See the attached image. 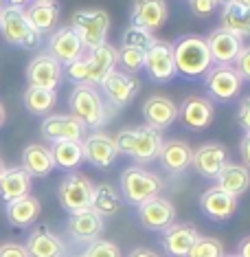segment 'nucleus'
<instances>
[{"label": "nucleus", "instance_id": "f257e3e1", "mask_svg": "<svg viewBox=\"0 0 250 257\" xmlns=\"http://www.w3.org/2000/svg\"><path fill=\"white\" fill-rule=\"evenodd\" d=\"M114 143H116L119 154L130 156L138 167H143L147 163L158 161V154H160L165 139H162L160 130L143 123L136 127H123V130L116 134Z\"/></svg>", "mask_w": 250, "mask_h": 257}, {"label": "nucleus", "instance_id": "f03ea898", "mask_svg": "<svg viewBox=\"0 0 250 257\" xmlns=\"http://www.w3.org/2000/svg\"><path fill=\"white\" fill-rule=\"evenodd\" d=\"M68 108L75 119H79L86 125V130L92 132L101 130L116 112L95 86H75L68 97Z\"/></svg>", "mask_w": 250, "mask_h": 257}, {"label": "nucleus", "instance_id": "7ed1b4c3", "mask_svg": "<svg viewBox=\"0 0 250 257\" xmlns=\"http://www.w3.org/2000/svg\"><path fill=\"white\" fill-rule=\"evenodd\" d=\"M173 46V62H176V73L187 79H202L213 66L211 53H208L206 38L189 33V36L178 38Z\"/></svg>", "mask_w": 250, "mask_h": 257}, {"label": "nucleus", "instance_id": "20e7f679", "mask_svg": "<svg viewBox=\"0 0 250 257\" xmlns=\"http://www.w3.org/2000/svg\"><path fill=\"white\" fill-rule=\"evenodd\" d=\"M119 187H121V200H125L132 207H138V204L160 196L162 189H165V180L156 172L132 165L123 169V174L119 178Z\"/></svg>", "mask_w": 250, "mask_h": 257}, {"label": "nucleus", "instance_id": "39448f33", "mask_svg": "<svg viewBox=\"0 0 250 257\" xmlns=\"http://www.w3.org/2000/svg\"><path fill=\"white\" fill-rule=\"evenodd\" d=\"M0 33H3L5 42L11 46H20V49L33 51L42 44V36L29 25L25 7H3V18H0Z\"/></svg>", "mask_w": 250, "mask_h": 257}, {"label": "nucleus", "instance_id": "423d86ee", "mask_svg": "<svg viewBox=\"0 0 250 257\" xmlns=\"http://www.w3.org/2000/svg\"><path fill=\"white\" fill-rule=\"evenodd\" d=\"M71 27L77 31L84 51L88 53L97 46L106 44L110 31V16L103 9H79L73 14Z\"/></svg>", "mask_w": 250, "mask_h": 257}, {"label": "nucleus", "instance_id": "0eeeda50", "mask_svg": "<svg viewBox=\"0 0 250 257\" xmlns=\"http://www.w3.org/2000/svg\"><path fill=\"white\" fill-rule=\"evenodd\" d=\"M204 90L206 97L213 103H230L239 97L243 79L239 73L235 71V66H222V64H213L204 75Z\"/></svg>", "mask_w": 250, "mask_h": 257}, {"label": "nucleus", "instance_id": "6e6552de", "mask_svg": "<svg viewBox=\"0 0 250 257\" xmlns=\"http://www.w3.org/2000/svg\"><path fill=\"white\" fill-rule=\"evenodd\" d=\"M92 196H95V183L79 172L66 174L60 183V189H57L62 209L68 213L92 209Z\"/></svg>", "mask_w": 250, "mask_h": 257}, {"label": "nucleus", "instance_id": "1a4fd4ad", "mask_svg": "<svg viewBox=\"0 0 250 257\" xmlns=\"http://www.w3.org/2000/svg\"><path fill=\"white\" fill-rule=\"evenodd\" d=\"M99 90H101L103 99H106L114 110H121V108H127L134 101V97L138 95V90H141V81H138L136 75H130V73H123V71H119V68H114V71L101 81Z\"/></svg>", "mask_w": 250, "mask_h": 257}, {"label": "nucleus", "instance_id": "9d476101", "mask_svg": "<svg viewBox=\"0 0 250 257\" xmlns=\"http://www.w3.org/2000/svg\"><path fill=\"white\" fill-rule=\"evenodd\" d=\"M176 215H178L176 204L169 198H162V196H156L152 200L136 207V218L141 222V226L154 233H162L165 229H169L176 222Z\"/></svg>", "mask_w": 250, "mask_h": 257}, {"label": "nucleus", "instance_id": "9b49d317", "mask_svg": "<svg viewBox=\"0 0 250 257\" xmlns=\"http://www.w3.org/2000/svg\"><path fill=\"white\" fill-rule=\"evenodd\" d=\"M143 71L156 84H167L176 77V62H173V46L165 40H156V44L145 53Z\"/></svg>", "mask_w": 250, "mask_h": 257}, {"label": "nucleus", "instance_id": "f8f14e48", "mask_svg": "<svg viewBox=\"0 0 250 257\" xmlns=\"http://www.w3.org/2000/svg\"><path fill=\"white\" fill-rule=\"evenodd\" d=\"M81 150H84V161H88L90 165L99 169H108L114 165V161L119 159V150H116L114 139L103 130H95L86 134L81 139Z\"/></svg>", "mask_w": 250, "mask_h": 257}, {"label": "nucleus", "instance_id": "ddd939ff", "mask_svg": "<svg viewBox=\"0 0 250 257\" xmlns=\"http://www.w3.org/2000/svg\"><path fill=\"white\" fill-rule=\"evenodd\" d=\"M178 119H180V123L191 132L206 130L215 119V103L208 97L189 95L178 106Z\"/></svg>", "mask_w": 250, "mask_h": 257}, {"label": "nucleus", "instance_id": "4468645a", "mask_svg": "<svg viewBox=\"0 0 250 257\" xmlns=\"http://www.w3.org/2000/svg\"><path fill=\"white\" fill-rule=\"evenodd\" d=\"M46 53L60 62L62 66H68L71 62L79 60L86 51H84V44H81L77 31L68 25V27L55 29L49 36V40H46Z\"/></svg>", "mask_w": 250, "mask_h": 257}, {"label": "nucleus", "instance_id": "2eb2a0df", "mask_svg": "<svg viewBox=\"0 0 250 257\" xmlns=\"http://www.w3.org/2000/svg\"><path fill=\"white\" fill-rule=\"evenodd\" d=\"M64 77V66L57 60H53L49 53L36 55L27 66V81L29 86L36 88H46V90H57Z\"/></svg>", "mask_w": 250, "mask_h": 257}, {"label": "nucleus", "instance_id": "dca6fc26", "mask_svg": "<svg viewBox=\"0 0 250 257\" xmlns=\"http://www.w3.org/2000/svg\"><path fill=\"white\" fill-rule=\"evenodd\" d=\"M40 132H42L46 141L57 143V141H81L88 130L73 114H49L44 116Z\"/></svg>", "mask_w": 250, "mask_h": 257}, {"label": "nucleus", "instance_id": "f3484780", "mask_svg": "<svg viewBox=\"0 0 250 257\" xmlns=\"http://www.w3.org/2000/svg\"><path fill=\"white\" fill-rule=\"evenodd\" d=\"M106 231V218L99 215L95 209H86V211L71 213V218L66 222V233L75 242L90 244L99 239Z\"/></svg>", "mask_w": 250, "mask_h": 257}, {"label": "nucleus", "instance_id": "a211bd4d", "mask_svg": "<svg viewBox=\"0 0 250 257\" xmlns=\"http://www.w3.org/2000/svg\"><path fill=\"white\" fill-rule=\"evenodd\" d=\"M206 46H208V53H211L213 64L232 66L237 60V55H239V51L243 49V40L239 36H235V33L217 27L206 36Z\"/></svg>", "mask_w": 250, "mask_h": 257}, {"label": "nucleus", "instance_id": "6ab92c4d", "mask_svg": "<svg viewBox=\"0 0 250 257\" xmlns=\"http://www.w3.org/2000/svg\"><path fill=\"white\" fill-rule=\"evenodd\" d=\"M200 231L191 222H173L169 229L162 231L160 244L169 257H187L191 246L197 242Z\"/></svg>", "mask_w": 250, "mask_h": 257}, {"label": "nucleus", "instance_id": "aec40b11", "mask_svg": "<svg viewBox=\"0 0 250 257\" xmlns=\"http://www.w3.org/2000/svg\"><path fill=\"white\" fill-rule=\"evenodd\" d=\"M169 18V7L165 0H132L130 5V25L158 31Z\"/></svg>", "mask_w": 250, "mask_h": 257}, {"label": "nucleus", "instance_id": "412c9836", "mask_svg": "<svg viewBox=\"0 0 250 257\" xmlns=\"http://www.w3.org/2000/svg\"><path fill=\"white\" fill-rule=\"evenodd\" d=\"M228 150H226L224 143H204L197 150H193V159H191V167L200 174L202 178L215 180V176L219 174L226 163H228Z\"/></svg>", "mask_w": 250, "mask_h": 257}, {"label": "nucleus", "instance_id": "4be33fe9", "mask_svg": "<svg viewBox=\"0 0 250 257\" xmlns=\"http://www.w3.org/2000/svg\"><path fill=\"white\" fill-rule=\"evenodd\" d=\"M239 207V198L226 194L219 187H208L204 194L200 196V209L208 220L213 222H228L237 213Z\"/></svg>", "mask_w": 250, "mask_h": 257}, {"label": "nucleus", "instance_id": "5701e85b", "mask_svg": "<svg viewBox=\"0 0 250 257\" xmlns=\"http://www.w3.org/2000/svg\"><path fill=\"white\" fill-rule=\"evenodd\" d=\"M84 60H86V71H88L86 86H95V88L101 86V81L106 79L116 68V64H119L116 62V49L108 42L88 51V53H84Z\"/></svg>", "mask_w": 250, "mask_h": 257}, {"label": "nucleus", "instance_id": "b1692460", "mask_svg": "<svg viewBox=\"0 0 250 257\" xmlns=\"http://www.w3.org/2000/svg\"><path fill=\"white\" fill-rule=\"evenodd\" d=\"M27 255L29 257H66V244L46 224L36 226L27 237Z\"/></svg>", "mask_w": 250, "mask_h": 257}, {"label": "nucleus", "instance_id": "393cba45", "mask_svg": "<svg viewBox=\"0 0 250 257\" xmlns=\"http://www.w3.org/2000/svg\"><path fill=\"white\" fill-rule=\"evenodd\" d=\"M191 159H193V150L187 141H180V139H169V141L162 143L158 161L162 169L171 176H180L191 167Z\"/></svg>", "mask_w": 250, "mask_h": 257}, {"label": "nucleus", "instance_id": "a878e982", "mask_svg": "<svg viewBox=\"0 0 250 257\" xmlns=\"http://www.w3.org/2000/svg\"><path fill=\"white\" fill-rule=\"evenodd\" d=\"M143 119L147 125L162 132L165 127L173 125V121L178 119V106L173 103V99L165 95H152L143 103Z\"/></svg>", "mask_w": 250, "mask_h": 257}, {"label": "nucleus", "instance_id": "bb28decb", "mask_svg": "<svg viewBox=\"0 0 250 257\" xmlns=\"http://www.w3.org/2000/svg\"><path fill=\"white\" fill-rule=\"evenodd\" d=\"M215 187H219L226 194L239 198L250 189V169L243 167L241 163L228 161L219 169L217 176H215Z\"/></svg>", "mask_w": 250, "mask_h": 257}, {"label": "nucleus", "instance_id": "cd10ccee", "mask_svg": "<svg viewBox=\"0 0 250 257\" xmlns=\"http://www.w3.org/2000/svg\"><path fill=\"white\" fill-rule=\"evenodd\" d=\"M31 178H46L55 169L51 148L42 143H29L22 150V165H20Z\"/></svg>", "mask_w": 250, "mask_h": 257}, {"label": "nucleus", "instance_id": "c85d7f7f", "mask_svg": "<svg viewBox=\"0 0 250 257\" xmlns=\"http://www.w3.org/2000/svg\"><path fill=\"white\" fill-rule=\"evenodd\" d=\"M42 213V204L36 196H25V198H18V200H11L7 202L5 207V215H7V222L16 229H27L31 226L33 222L40 218Z\"/></svg>", "mask_w": 250, "mask_h": 257}, {"label": "nucleus", "instance_id": "c756f323", "mask_svg": "<svg viewBox=\"0 0 250 257\" xmlns=\"http://www.w3.org/2000/svg\"><path fill=\"white\" fill-rule=\"evenodd\" d=\"M33 178L22 167H7L0 176V200L11 202L31 194Z\"/></svg>", "mask_w": 250, "mask_h": 257}, {"label": "nucleus", "instance_id": "7c9ffc66", "mask_svg": "<svg viewBox=\"0 0 250 257\" xmlns=\"http://www.w3.org/2000/svg\"><path fill=\"white\" fill-rule=\"evenodd\" d=\"M25 16L29 20V25H31L40 36H44V33H51L53 29L57 27V22H60V5L57 3H29V7L25 9Z\"/></svg>", "mask_w": 250, "mask_h": 257}, {"label": "nucleus", "instance_id": "2f4dec72", "mask_svg": "<svg viewBox=\"0 0 250 257\" xmlns=\"http://www.w3.org/2000/svg\"><path fill=\"white\" fill-rule=\"evenodd\" d=\"M219 27L226 31L243 38H250V9L241 7L239 3H230L219 7Z\"/></svg>", "mask_w": 250, "mask_h": 257}, {"label": "nucleus", "instance_id": "473e14b6", "mask_svg": "<svg viewBox=\"0 0 250 257\" xmlns=\"http://www.w3.org/2000/svg\"><path fill=\"white\" fill-rule=\"evenodd\" d=\"M51 156H53L55 167L73 172L84 163V150L81 141H57L51 145Z\"/></svg>", "mask_w": 250, "mask_h": 257}, {"label": "nucleus", "instance_id": "72a5a7b5", "mask_svg": "<svg viewBox=\"0 0 250 257\" xmlns=\"http://www.w3.org/2000/svg\"><path fill=\"white\" fill-rule=\"evenodd\" d=\"M25 108L36 116H49L53 112L55 103H57V92L55 90H46V88H36L29 86L25 90Z\"/></svg>", "mask_w": 250, "mask_h": 257}, {"label": "nucleus", "instance_id": "f704fd0d", "mask_svg": "<svg viewBox=\"0 0 250 257\" xmlns=\"http://www.w3.org/2000/svg\"><path fill=\"white\" fill-rule=\"evenodd\" d=\"M121 194L114 189L112 185L108 183H101V185H95V196H92V209L103 215V218H108V215H114L116 211L121 209Z\"/></svg>", "mask_w": 250, "mask_h": 257}, {"label": "nucleus", "instance_id": "c9c22d12", "mask_svg": "<svg viewBox=\"0 0 250 257\" xmlns=\"http://www.w3.org/2000/svg\"><path fill=\"white\" fill-rule=\"evenodd\" d=\"M156 40H158V38H156L152 31L130 25V27H125L123 36H121V46H125V49H136V51L147 53V51L156 44Z\"/></svg>", "mask_w": 250, "mask_h": 257}, {"label": "nucleus", "instance_id": "e433bc0d", "mask_svg": "<svg viewBox=\"0 0 250 257\" xmlns=\"http://www.w3.org/2000/svg\"><path fill=\"white\" fill-rule=\"evenodd\" d=\"M224 244L217 237H208V235H200L197 242L191 246L187 257H224Z\"/></svg>", "mask_w": 250, "mask_h": 257}, {"label": "nucleus", "instance_id": "4c0bfd02", "mask_svg": "<svg viewBox=\"0 0 250 257\" xmlns=\"http://www.w3.org/2000/svg\"><path fill=\"white\" fill-rule=\"evenodd\" d=\"M116 62L123 66V73H130V75H136L138 71H143V64H145V53L143 51H136V49H116Z\"/></svg>", "mask_w": 250, "mask_h": 257}, {"label": "nucleus", "instance_id": "58836bf2", "mask_svg": "<svg viewBox=\"0 0 250 257\" xmlns=\"http://www.w3.org/2000/svg\"><path fill=\"white\" fill-rule=\"evenodd\" d=\"M81 257H123V255H121V248L116 246V244L99 237V239H95V242H90L88 246H86Z\"/></svg>", "mask_w": 250, "mask_h": 257}, {"label": "nucleus", "instance_id": "ea45409f", "mask_svg": "<svg viewBox=\"0 0 250 257\" xmlns=\"http://www.w3.org/2000/svg\"><path fill=\"white\" fill-rule=\"evenodd\" d=\"M189 3V9L195 18H211L215 11L219 9V3L217 0H187Z\"/></svg>", "mask_w": 250, "mask_h": 257}, {"label": "nucleus", "instance_id": "a19ab883", "mask_svg": "<svg viewBox=\"0 0 250 257\" xmlns=\"http://www.w3.org/2000/svg\"><path fill=\"white\" fill-rule=\"evenodd\" d=\"M232 66H235V71L239 73V77L243 81H250V44H243V49L239 51Z\"/></svg>", "mask_w": 250, "mask_h": 257}, {"label": "nucleus", "instance_id": "79ce46f5", "mask_svg": "<svg viewBox=\"0 0 250 257\" xmlns=\"http://www.w3.org/2000/svg\"><path fill=\"white\" fill-rule=\"evenodd\" d=\"M237 123L243 127V132H250V97H243L237 106Z\"/></svg>", "mask_w": 250, "mask_h": 257}, {"label": "nucleus", "instance_id": "37998d69", "mask_svg": "<svg viewBox=\"0 0 250 257\" xmlns=\"http://www.w3.org/2000/svg\"><path fill=\"white\" fill-rule=\"evenodd\" d=\"M0 257H29L25 244L18 242H5L0 244Z\"/></svg>", "mask_w": 250, "mask_h": 257}, {"label": "nucleus", "instance_id": "c03bdc74", "mask_svg": "<svg viewBox=\"0 0 250 257\" xmlns=\"http://www.w3.org/2000/svg\"><path fill=\"white\" fill-rule=\"evenodd\" d=\"M239 156H241V165L250 169V132L243 134V139L239 143Z\"/></svg>", "mask_w": 250, "mask_h": 257}, {"label": "nucleus", "instance_id": "a18cd8bd", "mask_svg": "<svg viewBox=\"0 0 250 257\" xmlns=\"http://www.w3.org/2000/svg\"><path fill=\"white\" fill-rule=\"evenodd\" d=\"M235 255H239V257H250V235L246 237H241L239 239V244H237V253Z\"/></svg>", "mask_w": 250, "mask_h": 257}, {"label": "nucleus", "instance_id": "49530a36", "mask_svg": "<svg viewBox=\"0 0 250 257\" xmlns=\"http://www.w3.org/2000/svg\"><path fill=\"white\" fill-rule=\"evenodd\" d=\"M127 257H160V255H156L152 248H145V246H138V248H134Z\"/></svg>", "mask_w": 250, "mask_h": 257}, {"label": "nucleus", "instance_id": "de8ad7c7", "mask_svg": "<svg viewBox=\"0 0 250 257\" xmlns=\"http://www.w3.org/2000/svg\"><path fill=\"white\" fill-rule=\"evenodd\" d=\"M7 3L11 5V7H25V5L33 3V0H7Z\"/></svg>", "mask_w": 250, "mask_h": 257}, {"label": "nucleus", "instance_id": "09e8293b", "mask_svg": "<svg viewBox=\"0 0 250 257\" xmlns=\"http://www.w3.org/2000/svg\"><path fill=\"white\" fill-rule=\"evenodd\" d=\"M5 121H7V112H5V106L0 103V127L5 125Z\"/></svg>", "mask_w": 250, "mask_h": 257}, {"label": "nucleus", "instance_id": "8fccbe9b", "mask_svg": "<svg viewBox=\"0 0 250 257\" xmlns=\"http://www.w3.org/2000/svg\"><path fill=\"white\" fill-rule=\"evenodd\" d=\"M237 3L241 5V7H246V9H250V0H237Z\"/></svg>", "mask_w": 250, "mask_h": 257}, {"label": "nucleus", "instance_id": "3c124183", "mask_svg": "<svg viewBox=\"0 0 250 257\" xmlns=\"http://www.w3.org/2000/svg\"><path fill=\"white\" fill-rule=\"evenodd\" d=\"M219 7H224V5H230V3H237V0H217Z\"/></svg>", "mask_w": 250, "mask_h": 257}, {"label": "nucleus", "instance_id": "603ef678", "mask_svg": "<svg viewBox=\"0 0 250 257\" xmlns=\"http://www.w3.org/2000/svg\"><path fill=\"white\" fill-rule=\"evenodd\" d=\"M5 169H7V167H5V163L0 161V176H3V174H5Z\"/></svg>", "mask_w": 250, "mask_h": 257}, {"label": "nucleus", "instance_id": "864d4df0", "mask_svg": "<svg viewBox=\"0 0 250 257\" xmlns=\"http://www.w3.org/2000/svg\"><path fill=\"white\" fill-rule=\"evenodd\" d=\"M36 3H55V0H36Z\"/></svg>", "mask_w": 250, "mask_h": 257}, {"label": "nucleus", "instance_id": "5fc2aeb1", "mask_svg": "<svg viewBox=\"0 0 250 257\" xmlns=\"http://www.w3.org/2000/svg\"><path fill=\"white\" fill-rule=\"evenodd\" d=\"M224 257H239V255H235V253H232V255H224Z\"/></svg>", "mask_w": 250, "mask_h": 257}, {"label": "nucleus", "instance_id": "6e6d98bb", "mask_svg": "<svg viewBox=\"0 0 250 257\" xmlns=\"http://www.w3.org/2000/svg\"><path fill=\"white\" fill-rule=\"evenodd\" d=\"M0 18H3V7H0Z\"/></svg>", "mask_w": 250, "mask_h": 257}, {"label": "nucleus", "instance_id": "4d7b16f0", "mask_svg": "<svg viewBox=\"0 0 250 257\" xmlns=\"http://www.w3.org/2000/svg\"><path fill=\"white\" fill-rule=\"evenodd\" d=\"M3 3H5V0H0V7H5V5H3Z\"/></svg>", "mask_w": 250, "mask_h": 257}, {"label": "nucleus", "instance_id": "13d9d810", "mask_svg": "<svg viewBox=\"0 0 250 257\" xmlns=\"http://www.w3.org/2000/svg\"><path fill=\"white\" fill-rule=\"evenodd\" d=\"M73 257H81V255H73Z\"/></svg>", "mask_w": 250, "mask_h": 257}]
</instances>
